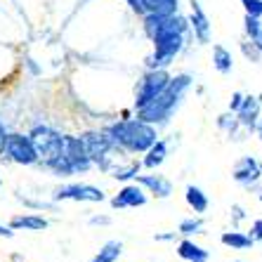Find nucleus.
Instances as JSON below:
<instances>
[{
    "label": "nucleus",
    "instance_id": "obj_11",
    "mask_svg": "<svg viewBox=\"0 0 262 262\" xmlns=\"http://www.w3.org/2000/svg\"><path fill=\"white\" fill-rule=\"evenodd\" d=\"M262 177V163L255 159V156H244L238 159L236 165L232 168V180L238 184H255Z\"/></svg>",
    "mask_w": 262,
    "mask_h": 262
},
{
    "label": "nucleus",
    "instance_id": "obj_17",
    "mask_svg": "<svg viewBox=\"0 0 262 262\" xmlns=\"http://www.w3.org/2000/svg\"><path fill=\"white\" fill-rule=\"evenodd\" d=\"M177 255L182 257L184 262H208V250L201 248L199 244H194L189 236H184L177 244Z\"/></svg>",
    "mask_w": 262,
    "mask_h": 262
},
{
    "label": "nucleus",
    "instance_id": "obj_27",
    "mask_svg": "<svg viewBox=\"0 0 262 262\" xmlns=\"http://www.w3.org/2000/svg\"><path fill=\"white\" fill-rule=\"evenodd\" d=\"M241 5H244L246 14L262 19V0H241Z\"/></svg>",
    "mask_w": 262,
    "mask_h": 262
},
{
    "label": "nucleus",
    "instance_id": "obj_16",
    "mask_svg": "<svg viewBox=\"0 0 262 262\" xmlns=\"http://www.w3.org/2000/svg\"><path fill=\"white\" fill-rule=\"evenodd\" d=\"M168 159V142L165 140H156L149 149L144 151V159H142V168H149V170H156L163 161Z\"/></svg>",
    "mask_w": 262,
    "mask_h": 262
},
{
    "label": "nucleus",
    "instance_id": "obj_21",
    "mask_svg": "<svg viewBox=\"0 0 262 262\" xmlns=\"http://www.w3.org/2000/svg\"><path fill=\"white\" fill-rule=\"evenodd\" d=\"M142 170V161H130V163H125V165H111L109 170V175L114 177V180H121V182H128V180H135V175Z\"/></svg>",
    "mask_w": 262,
    "mask_h": 262
},
{
    "label": "nucleus",
    "instance_id": "obj_8",
    "mask_svg": "<svg viewBox=\"0 0 262 262\" xmlns=\"http://www.w3.org/2000/svg\"><path fill=\"white\" fill-rule=\"evenodd\" d=\"M52 201H78V203H102L106 201V196L99 187H92V184H67V187H59V189L52 194Z\"/></svg>",
    "mask_w": 262,
    "mask_h": 262
},
{
    "label": "nucleus",
    "instance_id": "obj_18",
    "mask_svg": "<svg viewBox=\"0 0 262 262\" xmlns=\"http://www.w3.org/2000/svg\"><path fill=\"white\" fill-rule=\"evenodd\" d=\"M48 220L43 217V215H14L12 220H10V227L12 229H26V232H43V229H48Z\"/></svg>",
    "mask_w": 262,
    "mask_h": 262
},
{
    "label": "nucleus",
    "instance_id": "obj_19",
    "mask_svg": "<svg viewBox=\"0 0 262 262\" xmlns=\"http://www.w3.org/2000/svg\"><path fill=\"white\" fill-rule=\"evenodd\" d=\"M184 201H187V206H189L196 215L206 213L208 206H210V201H208L206 191H203L201 187H194V184H189V187L184 189Z\"/></svg>",
    "mask_w": 262,
    "mask_h": 262
},
{
    "label": "nucleus",
    "instance_id": "obj_12",
    "mask_svg": "<svg viewBox=\"0 0 262 262\" xmlns=\"http://www.w3.org/2000/svg\"><path fill=\"white\" fill-rule=\"evenodd\" d=\"M125 3L140 17H144V14H163V17H168V14L177 12V3L180 0H125Z\"/></svg>",
    "mask_w": 262,
    "mask_h": 262
},
{
    "label": "nucleus",
    "instance_id": "obj_1",
    "mask_svg": "<svg viewBox=\"0 0 262 262\" xmlns=\"http://www.w3.org/2000/svg\"><path fill=\"white\" fill-rule=\"evenodd\" d=\"M191 36L189 21L182 14H168L161 19L159 29L154 31V52L146 57V67L149 69H168L175 61V57L182 52Z\"/></svg>",
    "mask_w": 262,
    "mask_h": 262
},
{
    "label": "nucleus",
    "instance_id": "obj_13",
    "mask_svg": "<svg viewBox=\"0 0 262 262\" xmlns=\"http://www.w3.org/2000/svg\"><path fill=\"white\" fill-rule=\"evenodd\" d=\"M135 180H137V184H140L146 194H154L156 199H170L172 191H175L172 182L163 175H140V172H137Z\"/></svg>",
    "mask_w": 262,
    "mask_h": 262
},
{
    "label": "nucleus",
    "instance_id": "obj_40",
    "mask_svg": "<svg viewBox=\"0 0 262 262\" xmlns=\"http://www.w3.org/2000/svg\"><path fill=\"white\" fill-rule=\"evenodd\" d=\"M234 262H241V260H234Z\"/></svg>",
    "mask_w": 262,
    "mask_h": 262
},
{
    "label": "nucleus",
    "instance_id": "obj_31",
    "mask_svg": "<svg viewBox=\"0 0 262 262\" xmlns=\"http://www.w3.org/2000/svg\"><path fill=\"white\" fill-rule=\"evenodd\" d=\"M90 225L92 227H97V225L106 227V225H111V217H109V215H92V217H90Z\"/></svg>",
    "mask_w": 262,
    "mask_h": 262
},
{
    "label": "nucleus",
    "instance_id": "obj_4",
    "mask_svg": "<svg viewBox=\"0 0 262 262\" xmlns=\"http://www.w3.org/2000/svg\"><path fill=\"white\" fill-rule=\"evenodd\" d=\"M29 137H31V142H33L38 161H43V165L52 168L59 159H64V146H61V137H64V135L57 133L55 128L40 123V125H36V128L31 130Z\"/></svg>",
    "mask_w": 262,
    "mask_h": 262
},
{
    "label": "nucleus",
    "instance_id": "obj_7",
    "mask_svg": "<svg viewBox=\"0 0 262 262\" xmlns=\"http://www.w3.org/2000/svg\"><path fill=\"white\" fill-rule=\"evenodd\" d=\"M170 80V73L165 69H149L144 73V78L140 80V88H137V97H135V109H142L144 104H149Z\"/></svg>",
    "mask_w": 262,
    "mask_h": 262
},
{
    "label": "nucleus",
    "instance_id": "obj_39",
    "mask_svg": "<svg viewBox=\"0 0 262 262\" xmlns=\"http://www.w3.org/2000/svg\"><path fill=\"white\" fill-rule=\"evenodd\" d=\"M0 184H3V177H0Z\"/></svg>",
    "mask_w": 262,
    "mask_h": 262
},
{
    "label": "nucleus",
    "instance_id": "obj_26",
    "mask_svg": "<svg viewBox=\"0 0 262 262\" xmlns=\"http://www.w3.org/2000/svg\"><path fill=\"white\" fill-rule=\"evenodd\" d=\"M217 125H220L222 130H227V133L232 135L234 130H236V125H238L236 114H232V111H229V114H222V116L217 118Z\"/></svg>",
    "mask_w": 262,
    "mask_h": 262
},
{
    "label": "nucleus",
    "instance_id": "obj_37",
    "mask_svg": "<svg viewBox=\"0 0 262 262\" xmlns=\"http://www.w3.org/2000/svg\"><path fill=\"white\" fill-rule=\"evenodd\" d=\"M257 199H260V203H262V194H260V196H257Z\"/></svg>",
    "mask_w": 262,
    "mask_h": 262
},
{
    "label": "nucleus",
    "instance_id": "obj_32",
    "mask_svg": "<svg viewBox=\"0 0 262 262\" xmlns=\"http://www.w3.org/2000/svg\"><path fill=\"white\" fill-rule=\"evenodd\" d=\"M177 238V232H163V234H154V241L159 244H165V241H175Z\"/></svg>",
    "mask_w": 262,
    "mask_h": 262
},
{
    "label": "nucleus",
    "instance_id": "obj_38",
    "mask_svg": "<svg viewBox=\"0 0 262 262\" xmlns=\"http://www.w3.org/2000/svg\"><path fill=\"white\" fill-rule=\"evenodd\" d=\"M257 99H260V104H262V95H260V97H257Z\"/></svg>",
    "mask_w": 262,
    "mask_h": 262
},
{
    "label": "nucleus",
    "instance_id": "obj_20",
    "mask_svg": "<svg viewBox=\"0 0 262 262\" xmlns=\"http://www.w3.org/2000/svg\"><path fill=\"white\" fill-rule=\"evenodd\" d=\"M213 67L217 73H229L234 69V57L225 45H215L213 48Z\"/></svg>",
    "mask_w": 262,
    "mask_h": 262
},
{
    "label": "nucleus",
    "instance_id": "obj_25",
    "mask_svg": "<svg viewBox=\"0 0 262 262\" xmlns=\"http://www.w3.org/2000/svg\"><path fill=\"white\" fill-rule=\"evenodd\" d=\"M203 232V220L201 217H184L177 227V234H182V236H196V234Z\"/></svg>",
    "mask_w": 262,
    "mask_h": 262
},
{
    "label": "nucleus",
    "instance_id": "obj_34",
    "mask_svg": "<svg viewBox=\"0 0 262 262\" xmlns=\"http://www.w3.org/2000/svg\"><path fill=\"white\" fill-rule=\"evenodd\" d=\"M0 236H5V238H12L14 236V229L10 225H0Z\"/></svg>",
    "mask_w": 262,
    "mask_h": 262
},
{
    "label": "nucleus",
    "instance_id": "obj_36",
    "mask_svg": "<svg viewBox=\"0 0 262 262\" xmlns=\"http://www.w3.org/2000/svg\"><path fill=\"white\" fill-rule=\"evenodd\" d=\"M250 130H253V133L257 135V140L262 142V121H260V118H257V121L253 123V128H250Z\"/></svg>",
    "mask_w": 262,
    "mask_h": 262
},
{
    "label": "nucleus",
    "instance_id": "obj_6",
    "mask_svg": "<svg viewBox=\"0 0 262 262\" xmlns=\"http://www.w3.org/2000/svg\"><path fill=\"white\" fill-rule=\"evenodd\" d=\"M3 154H7L10 161H14V163H19V165L38 163V154H36V149H33V142H31L29 135H21V133H7Z\"/></svg>",
    "mask_w": 262,
    "mask_h": 262
},
{
    "label": "nucleus",
    "instance_id": "obj_28",
    "mask_svg": "<svg viewBox=\"0 0 262 262\" xmlns=\"http://www.w3.org/2000/svg\"><path fill=\"white\" fill-rule=\"evenodd\" d=\"M241 50H244V55L248 57L253 64H257V61L262 59V52H260V50H257L253 43H250V40H244V43H241Z\"/></svg>",
    "mask_w": 262,
    "mask_h": 262
},
{
    "label": "nucleus",
    "instance_id": "obj_15",
    "mask_svg": "<svg viewBox=\"0 0 262 262\" xmlns=\"http://www.w3.org/2000/svg\"><path fill=\"white\" fill-rule=\"evenodd\" d=\"M260 109H262V104L255 95H244V102H241V106L236 109L238 125H244V128L250 130L253 128V123L260 118Z\"/></svg>",
    "mask_w": 262,
    "mask_h": 262
},
{
    "label": "nucleus",
    "instance_id": "obj_5",
    "mask_svg": "<svg viewBox=\"0 0 262 262\" xmlns=\"http://www.w3.org/2000/svg\"><path fill=\"white\" fill-rule=\"evenodd\" d=\"M80 140L85 144V151H88V156H90L92 165H99L104 172L109 170V165L116 161L118 154H125L111 144L109 137H106L102 130H90V133L80 135Z\"/></svg>",
    "mask_w": 262,
    "mask_h": 262
},
{
    "label": "nucleus",
    "instance_id": "obj_22",
    "mask_svg": "<svg viewBox=\"0 0 262 262\" xmlns=\"http://www.w3.org/2000/svg\"><path fill=\"white\" fill-rule=\"evenodd\" d=\"M244 31H246V36H248L250 43L262 52V19L246 14L244 17Z\"/></svg>",
    "mask_w": 262,
    "mask_h": 262
},
{
    "label": "nucleus",
    "instance_id": "obj_9",
    "mask_svg": "<svg viewBox=\"0 0 262 262\" xmlns=\"http://www.w3.org/2000/svg\"><path fill=\"white\" fill-rule=\"evenodd\" d=\"M61 146H64V156H67L69 165H71L73 175L76 172H88L92 168V161L85 151V144L76 135H64L61 137Z\"/></svg>",
    "mask_w": 262,
    "mask_h": 262
},
{
    "label": "nucleus",
    "instance_id": "obj_29",
    "mask_svg": "<svg viewBox=\"0 0 262 262\" xmlns=\"http://www.w3.org/2000/svg\"><path fill=\"white\" fill-rule=\"evenodd\" d=\"M250 238H253V244L255 241H262V220H255L253 225H250V234H248Z\"/></svg>",
    "mask_w": 262,
    "mask_h": 262
},
{
    "label": "nucleus",
    "instance_id": "obj_2",
    "mask_svg": "<svg viewBox=\"0 0 262 262\" xmlns=\"http://www.w3.org/2000/svg\"><path fill=\"white\" fill-rule=\"evenodd\" d=\"M191 83H194V78H191L189 73L170 76L168 85L149 104H144L142 109H137V118L144 123H151V125H163V123H168L172 114L180 109L184 95L191 90Z\"/></svg>",
    "mask_w": 262,
    "mask_h": 262
},
{
    "label": "nucleus",
    "instance_id": "obj_24",
    "mask_svg": "<svg viewBox=\"0 0 262 262\" xmlns=\"http://www.w3.org/2000/svg\"><path fill=\"white\" fill-rule=\"evenodd\" d=\"M222 244L232 250H246L253 246V238L244 232H225L222 234Z\"/></svg>",
    "mask_w": 262,
    "mask_h": 262
},
{
    "label": "nucleus",
    "instance_id": "obj_3",
    "mask_svg": "<svg viewBox=\"0 0 262 262\" xmlns=\"http://www.w3.org/2000/svg\"><path fill=\"white\" fill-rule=\"evenodd\" d=\"M102 133L109 137V142L116 149L130 154H144L159 137L151 123H144L140 118H123V121L109 123Z\"/></svg>",
    "mask_w": 262,
    "mask_h": 262
},
{
    "label": "nucleus",
    "instance_id": "obj_23",
    "mask_svg": "<svg viewBox=\"0 0 262 262\" xmlns=\"http://www.w3.org/2000/svg\"><path fill=\"white\" fill-rule=\"evenodd\" d=\"M121 253H123V244L116 241V238H111V241H106V244L99 248V253L92 257L90 262H116L118 257H121Z\"/></svg>",
    "mask_w": 262,
    "mask_h": 262
},
{
    "label": "nucleus",
    "instance_id": "obj_35",
    "mask_svg": "<svg viewBox=\"0 0 262 262\" xmlns=\"http://www.w3.org/2000/svg\"><path fill=\"white\" fill-rule=\"evenodd\" d=\"M5 137H7V130H5V123L0 121V154H3V146H5Z\"/></svg>",
    "mask_w": 262,
    "mask_h": 262
},
{
    "label": "nucleus",
    "instance_id": "obj_14",
    "mask_svg": "<svg viewBox=\"0 0 262 262\" xmlns=\"http://www.w3.org/2000/svg\"><path fill=\"white\" fill-rule=\"evenodd\" d=\"M146 203V191L140 184H125L114 199H111V208H142Z\"/></svg>",
    "mask_w": 262,
    "mask_h": 262
},
{
    "label": "nucleus",
    "instance_id": "obj_33",
    "mask_svg": "<svg viewBox=\"0 0 262 262\" xmlns=\"http://www.w3.org/2000/svg\"><path fill=\"white\" fill-rule=\"evenodd\" d=\"M232 213H234V222H241V220L246 217V210L238 206V203H236V206H232Z\"/></svg>",
    "mask_w": 262,
    "mask_h": 262
},
{
    "label": "nucleus",
    "instance_id": "obj_30",
    "mask_svg": "<svg viewBox=\"0 0 262 262\" xmlns=\"http://www.w3.org/2000/svg\"><path fill=\"white\" fill-rule=\"evenodd\" d=\"M241 102H244V95H241V92H232V99H229V111H232V114H236V109L241 106Z\"/></svg>",
    "mask_w": 262,
    "mask_h": 262
},
{
    "label": "nucleus",
    "instance_id": "obj_10",
    "mask_svg": "<svg viewBox=\"0 0 262 262\" xmlns=\"http://www.w3.org/2000/svg\"><path fill=\"white\" fill-rule=\"evenodd\" d=\"M189 29H191V36L196 38V43L199 45H208L210 43V31H213V26H210V19H208L206 10L201 7V3L199 0H189Z\"/></svg>",
    "mask_w": 262,
    "mask_h": 262
}]
</instances>
